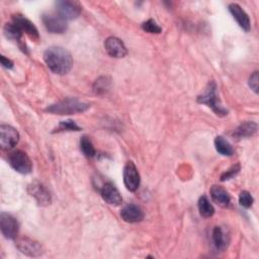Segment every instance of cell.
I'll use <instances>...</instances> for the list:
<instances>
[{
	"label": "cell",
	"mask_w": 259,
	"mask_h": 259,
	"mask_svg": "<svg viewBox=\"0 0 259 259\" xmlns=\"http://www.w3.org/2000/svg\"><path fill=\"white\" fill-rule=\"evenodd\" d=\"M48 68L55 74L65 75L73 67V58L69 51L62 47H51L44 53Z\"/></svg>",
	"instance_id": "1"
},
{
	"label": "cell",
	"mask_w": 259,
	"mask_h": 259,
	"mask_svg": "<svg viewBox=\"0 0 259 259\" xmlns=\"http://www.w3.org/2000/svg\"><path fill=\"white\" fill-rule=\"evenodd\" d=\"M90 107V104L81 101L77 98H66L57 103L51 104L46 108V111L52 114L66 115V114H77L86 111Z\"/></svg>",
	"instance_id": "2"
},
{
	"label": "cell",
	"mask_w": 259,
	"mask_h": 259,
	"mask_svg": "<svg viewBox=\"0 0 259 259\" xmlns=\"http://www.w3.org/2000/svg\"><path fill=\"white\" fill-rule=\"evenodd\" d=\"M197 102L207 105L219 116H225L228 114V110L221 103L218 95L217 83L213 80H210L207 83L204 92L197 96Z\"/></svg>",
	"instance_id": "3"
},
{
	"label": "cell",
	"mask_w": 259,
	"mask_h": 259,
	"mask_svg": "<svg viewBox=\"0 0 259 259\" xmlns=\"http://www.w3.org/2000/svg\"><path fill=\"white\" fill-rule=\"evenodd\" d=\"M8 163L16 172L20 174H28L32 170V163L25 152L16 150L8 155Z\"/></svg>",
	"instance_id": "4"
},
{
	"label": "cell",
	"mask_w": 259,
	"mask_h": 259,
	"mask_svg": "<svg viewBox=\"0 0 259 259\" xmlns=\"http://www.w3.org/2000/svg\"><path fill=\"white\" fill-rule=\"evenodd\" d=\"M56 13L65 20H73L82 12V5L78 1L60 0L55 3Z\"/></svg>",
	"instance_id": "5"
},
{
	"label": "cell",
	"mask_w": 259,
	"mask_h": 259,
	"mask_svg": "<svg viewBox=\"0 0 259 259\" xmlns=\"http://www.w3.org/2000/svg\"><path fill=\"white\" fill-rule=\"evenodd\" d=\"M45 28L51 33H63L67 30V20L62 18L58 13H45L41 16Z\"/></svg>",
	"instance_id": "6"
},
{
	"label": "cell",
	"mask_w": 259,
	"mask_h": 259,
	"mask_svg": "<svg viewBox=\"0 0 259 259\" xmlns=\"http://www.w3.org/2000/svg\"><path fill=\"white\" fill-rule=\"evenodd\" d=\"M0 230L4 238L9 240L15 239L19 230L17 220L12 214L2 211L0 213Z\"/></svg>",
	"instance_id": "7"
},
{
	"label": "cell",
	"mask_w": 259,
	"mask_h": 259,
	"mask_svg": "<svg viewBox=\"0 0 259 259\" xmlns=\"http://www.w3.org/2000/svg\"><path fill=\"white\" fill-rule=\"evenodd\" d=\"M28 193L35 199L38 205L47 206L52 202V195L49 189L40 182L33 181L27 186Z\"/></svg>",
	"instance_id": "8"
},
{
	"label": "cell",
	"mask_w": 259,
	"mask_h": 259,
	"mask_svg": "<svg viewBox=\"0 0 259 259\" xmlns=\"http://www.w3.org/2000/svg\"><path fill=\"white\" fill-rule=\"evenodd\" d=\"M19 141V133L16 128L8 124L0 125V147L3 150H10Z\"/></svg>",
	"instance_id": "9"
},
{
	"label": "cell",
	"mask_w": 259,
	"mask_h": 259,
	"mask_svg": "<svg viewBox=\"0 0 259 259\" xmlns=\"http://www.w3.org/2000/svg\"><path fill=\"white\" fill-rule=\"evenodd\" d=\"M15 246L22 254L29 257H37L44 253L42 246L37 241L26 237L17 239Z\"/></svg>",
	"instance_id": "10"
},
{
	"label": "cell",
	"mask_w": 259,
	"mask_h": 259,
	"mask_svg": "<svg viewBox=\"0 0 259 259\" xmlns=\"http://www.w3.org/2000/svg\"><path fill=\"white\" fill-rule=\"evenodd\" d=\"M140 174L139 171L132 161H127L123 168V183L127 190L136 191L140 186Z\"/></svg>",
	"instance_id": "11"
},
{
	"label": "cell",
	"mask_w": 259,
	"mask_h": 259,
	"mask_svg": "<svg viewBox=\"0 0 259 259\" xmlns=\"http://www.w3.org/2000/svg\"><path fill=\"white\" fill-rule=\"evenodd\" d=\"M12 22L15 23L21 29V31L24 32L25 34H27L31 39H33L35 41L39 39V33H38L37 28L25 16H23L21 14H14V15H12Z\"/></svg>",
	"instance_id": "12"
},
{
	"label": "cell",
	"mask_w": 259,
	"mask_h": 259,
	"mask_svg": "<svg viewBox=\"0 0 259 259\" xmlns=\"http://www.w3.org/2000/svg\"><path fill=\"white\" fill-rule=\"evenodd\" d=\"M104 49L106 53L112 58H123L127 54L124 44L115 36H109L104 41Z\"/></svg>",
	"instance_id": "13"
},
{
	"label": "cell",
	"mask_w": 259,
	"mask_h": 259,
	"mask_svg": "<svg viewBox=\"0 0 259 259\" xmlns=\"http://www.w3.org/2000/svg\"><path fill=\"white\" fill-rule=\"evenodd\" d=\"M100 194L105 202L111 205H119L122 202V197L118 189L111 182H106L100 189Z\"/></svg>",
	"instance_id": "14"
},
{
	"label": "cell",
	"mask_w": 259,
	"mask_h": 259,
	"mask_svg": "<svg viewBox=\"0 0 259 259\" xmlns=\"http://www.w3.org/2000/svg\"><path fill=\"white\" fill-rule=\"evenodd\" d=\"M228 9L241 28H243L245 31H249L251 29L250 18L248 14L245 12V10L239 4L231 3L229 4Z\"/></svg>",
	"instance_id": "15"
},
{
	"label": "cell",
	"mask_w": 259,
	"mask_h": 259,
	"mask_svg": "<svg viewBox=\"0 0 259 259\" xmlns=\"http://www.w3.org/2000/svg\"><path fill=\"white\" fill-rule=\"evenodd\" d=\"M120 217L126 223H138L144 219V211L139 205L130 203L122 207L120 210Z\"/></svg>",
	"instance_id": "16"
},
{
	"label": "cell",
	"mask_w": 259,
	"mask_h": 259,
	"mask_svg": "<svg viewBox=\"0 0 259 259\" xmlns=\"http://www.w3.org/2000/svg\"><path fill=\"white\" fill-rule=\"evenodd\" d=\"M211 240L214 248L218 251H225L229 245L230 238L226 230L220 226L213 228L211 233Z\"/></svg>",
	"instance_id": "17"
},
{
	"label": "cell",
	"mask_w": 259,
	"mask_h": 259,
	"mask_svg": "<svg viewBox=\"0 0 259 259\" xmlns=\"http://www.w3.org/2000/svg\"><path fill=\"white\" fill-rule=\"evenodd\" d=\"M3 32H4V35L10 39V40H13V41H16L18 44V46L20 47V49L26 53V48L25 46L22 45V41H21V38H22V34L23 32L21 31V29L13 22L11 23H6L4 25V28H3Z\"/></svg>",
	"instance_id": "18"
},
{
	"label": "cell",
	"mask_w": 259,
	"mask_h": 259,
	"mask_svg": "<svg viewBox=\"0 0 259 259\" xmlns=\"http://www.w3.org/2000/svg\"><path fill=\"white\" fill-rule=\"evenodd\" d=\"M257 132V123L254 121H246L241 123L233 132V138L236 140H241L245 138L252 137Z\"/></svg>",
	"instance_id": "19"
},
{
	"label": "cell",
	"mask_w": 259,
	"mask_h": 259,
	"mask_svg": "<svg viewBox=\"0 0 259 259\" xmlns=\"http://www.w3.org/2000/svg\"><path fill=\"white\" fill-rule=\"evenodd\" d=\"M210 192V196L212 198V200L218 203L221 206H228L231 200V197L228 193V191L220 186V185H212L211 188L209 189Z\"/></svg>",
	"instance_id": "20"
},
{
	"label": "cell",
	"mask_w": 259,
	"mask_h": 259,
	"mask_svg": "<svg viewBox=\"0 0 259 259\" xmlns=\"http://www.w3.org/2000/svg\"><path fill=\"white\" fill-rule=\"evenodd\" d=\"M215 150L223 156H232L234 154V149L231 144L223 137L218 136L214 139Z\"/></svg>",
	"instance_id": "21"
},
{
	"label": "cell",
	"mask_w": 259,
	"mask_h": 259,
	"mask_svg": "<svg viewBox=\"0 0 259 259\" xmlns=\"http://www.w3.org/2000/svg\"><path fill=\"white\" fill-rule=\"evenodd\" d=\"M198 210L203 218H210L214 213V207L205 195L200 196L198 199Z\"/></svg>",
	"instance_id": "22"
},
{
	"label": "cell",
	"mask_w": 259,
	"mask_h": 259,
	"mask_svg": "<svg viewBox=\"0 0 259 259\" xmlns=\"http://www.w3.org/2000/svg\"><path fill=\"white\" fill-rule=\"evenodd\" d=\"M111 80L107 76H101L97 78L93 84V91L96 94H103L110 88Z\"/></svg>",
	"instance_id": "23"
},
{
	"label": "cell",
	"mask_w": 259,
	"mask_h": 259,
	"mask_svg": "<svg viewBox=\"0 0 259 259\" xmlns=\"http://www.w3.org/2000/svg\"><path fill=\"white\" fill-rule=\"evenodd\" d=\"M80 149H81L82 153L88 158H93L96 155V150H95L91 140L87 136H83L81 138Z\"/></svg>",
	"instance_id": "24"
},
{
	"label": "cell",
	"mask_w": 259,
	"mask_h": 259,
	"mask_svg": "<svg viewBox=\"0 0 259 259\" xmlns=\"http://www.w3.org/2000/svg\"><path fill=\"white\" fill-rule=\"evenodd\" d=\"M81 127L72 119L62 120L59 124L55 127L53 133H61V132H79Z\"/></svg>",
	"instance_id": "25"
},
{
	"label": "cell",
	"mask_w": 259,
	"mask_h": 259,
	"mask_svg": "<svg viewBox=\"0 0 259 259\" xmlns=\"http://www.w3.org/2000/svg\"><path fill=\"white\" fill-rule=\"evenodd\" d=\"M253 196L251 195V193L247 190H243L241 191L240 195H239V203L241 206L245 207V208H249L252 206L253 204Z\"/></svg>",
	"instance_id": "26"
},
{
	"label": "cell",
	"mask_w": 259,
	"mask_h": 259,
	"mask_svg": "<svg viewBox=\"0 0 259 259\" xmlns=\"http://www.w3.org/2000/svg\"><path fill=\"white\" fill-rule=\"evenodd\" d=\"M142 28L149 33H160L162 31V28L153 19H149L145 21L142 24Z\"/></svg>",
	"instance_id": "27"
},
{
	"label": "cell",
	"mask_w": 259,
	"mask_h": 259,
	"mask_svg": "<svg viewBox=\"0 0 259 259\" xmlns=\"http://www.w3.org/2000/svg\"><path fill=\"white\" fill-rule=\"evenodd\" d=\"M239 171H240V164L233 165L229 170H227L221 175V181H227L234 178L239 173Z\"/></svg>",
	"instance_id": "28"
},
{
	"label": "cell",
	"mask_w": 259,
	"mask_h": 259,
	"mask_svg": "<svg viewBox=\"0 0 259 259\" xmlns=\"http://www.w3.org/2000/svg\"><path fill=\"white\" fill-rule=\"evenodd\" d=\"M258 80H259V77H258V72L255 71L251 74V76L249 77V86L250 88L257 94L258 93Z\"/></svg>",
	"instance_id": "29"
},
{
	"label": "cell",
	"mask_w": 259,
	"mask_h": 259,
	"mask_svg": "<svg viewBox=\"0 0 259 259\" xmlns=\"http://www.w3.org/2000/svg\"><path fill=\"white\" fill-rule=\"evenodd\" d=\"M0 61H1V65L6 68V69H12L13 68V62L11 60H9L8 58H6L5 56L1 55L0 57Z\"/></svg>",
	"instance_id": "30"
}]
</instances>
